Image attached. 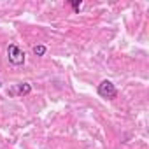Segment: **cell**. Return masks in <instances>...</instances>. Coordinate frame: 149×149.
I'll list each match as a JSON object with an SVG mask.
<instances>
[{"label": "cell", "mask_w": 149, "mask_h": 149, "mask_svg": "<svg viewBox=\"0 0 149 149\" xmlns=\"http://www.w3.org/2000/svg\"><path fill=\"white\" fill-rule=\"evenodd\" d=\"M26 54H25V51L19 47V46H16V44H9V47H7V58H9V61L13 63V65H16V67H19V65H23L25 63V58Z\"/></svg>", "instance_id": "obj_1"}, {"label": "cell", "mask_w": 149, "mask_h": 149, "mask_svg": "<svg viewBox=\"0 0 149 149\" xmlns=\"http://www.w3.org/2000/svg\"><path fill=\"white\" fill-rule=\"evenodd\" d=\"M98 95L102 97V98H109V100H112V98H116L118 97V90H116V86L111 83V81H102L100 84H98Z\"/></svg>", "instance_id": "obj_2"}, {"label": "cell", "mask_w": 149, "mask_h": 149, "mask_svg": "<svg viewBox=\"0 0 149 149\" xmlns=\"http://www.w3.org/2000/svg\"><path fill=\"white\" fill-rule=\"evenodd\" d=\"M30 91H32V86H30L28 83H19V84L9 88L7 93H9L11 97H25V95H28Z\"/></svg>", "instance_id": "obj_3"}, {"label": "cell", "mask_w": 149, "mask_h": 149, "mask_svg": "<svg viewBox=\"0 0 149 149\" xmlns=\"http://www.w3.org/2000/svg\"><path fill=\"white\" fill-rule=\"evenodd\" d=\"M33 54H35V56H44V54H46V46H42V44L33 46Z\"/></svg>", "instance_id": "obj_4"}, {"label": "cell", "mask_w": 149, "mask_h": 149, "mask_svg": "<svg viewBox=\"0 0 149 149\" xmlns=\"http://www.w3.org/2000/svg\"><path fill=\"white\" fill-rule=\"evenodd\" d=\"M70 6L74 7V11H76V13H77V11L81 9V6H83V2H81V0H74V2H70Z\"/></svg>", "instance_id": "obj_5"}, {"label": "cell", "mask_w": 149, "mask_h": 149, "mask_svg": "<svg viewBox=\"0 0 149 149\" xmlns=\"http://www.w3.org/2000/svg\"><path fill=\"white\" fill-rule=\"evenodd\" d=\"M0 84H2V83H0Z\"/></svg>", "instance_id": "obj_6"}]
</instances>
